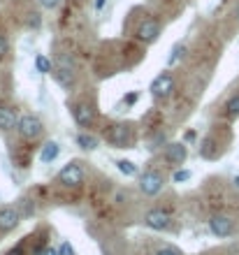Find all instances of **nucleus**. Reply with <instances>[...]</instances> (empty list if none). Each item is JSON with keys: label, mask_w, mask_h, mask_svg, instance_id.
<instances>
[{"label": "nucleus", "mask_w": 239, "mask_h": 255, "mask_svg": "<svg viewBox=\"0 0 239 255\" xmlns=\"http://www.w3.org/2000/svg\"><path fill=\"white\" fill-rule=\"evenodd\" d=\"M16 130H19L23 139H35V137L42 134V121L33 114H23L19 119V123H16Z\"/></svg>", "instance_id": "nucleus-1"}, {"label": "nucleus", "mask_w": 239, "mask_h": 255, "mask_svg": "<svg viewBox=\"0 0 239 255\" xmlns=\"http://www.w3.org/2000/svg\"><path fill=\"white\" fill-rule=\"evenodd\" d=\"M172 91H174V77L170 72L158 74V77L151 81V95L156 98V100H165V98H170Z\"/></svg>", "instance_id": "nucleus-2"}, {"label": "nucleus", "mask_w": 239, "mask_h": 255, "mask_svg": "<svg viewBox=\"0 0 239 255\" xmlns=\"http://www.w3.org/2000/svg\"><path fill=\"white\" fill-rule=\"evenodd\" d=\"M58 179L67 188H77V186L84 181V167H81V162H70V165H65V167L60 169Z\"/></svg>", "instance_id": "nucleus-3"}, {"label": "nucleus", "mask_w": 239, "mask_h": 255, "mask_svg": "<svg viewBox=\"0 0 239 255\" xmlns=\"http://www.w3.org/2000/svg\"><path fill=\"white\" fill-rule=\"evenodd\" d=\"M140 190L144 195H149V197H153V195H158L160 190H163V176L158 174V172H144V174L140 176Z\"/></svg>", "instance_id": "nucleus-4"}, {"label": "nucleus", "mask_w": 239, "mask_h": 255, "mask_svg": "<svg viewBox=\"0 0 239 255\" xmlns=\"http://www.w3.org/2000/svg\"><path fill=\"white\" fill-rule=\"evenodd\" d=\"M209 230H212L216 237H228L235 232V223H233V218H228V216L216 214L209 218Z\"/></svg>", "instance_id": "nucleus-5"}, {"label": "nucleus", "mask_w": 239, "mask_h": 255, "mask_svg": "<svg viewBox=\"0 0 239 255\" xmlns=\"http://www.w3.org/2000/svg\"><path fill=\"white\" fill-rule=\"evenodd\" d=\"M158 35H160V23L153 19H146L137 28V40L144 42V44H153V42L158 40Z\"/></svg>", "instance_id": "nucleus-6"}, {"label": "nucleus", "mask_w": 239, "mask_h": 255, "mask_svg": "<svg viewBox=\"0 0 239 255\" xmlns=\"http://www.w3.org/2000/svg\"><path fill=\"white\" fill-rule=\"evenodd\" d=\"M21 221V214L14 207H2L0 209V232H12Z\"/></svg>", "instance_id": "nucleus-7"}, {"label": "nucleus", "mask_w": 239, "mask_h": 255, "mask_svg": "<svg viewBox=\"0 0 239 255\" xmlns=\"http://www.w3.org/2000/svg\"><path fill=\"white\" fill-rule=\"evenodd\" d=\"M144 221H146V225H149L151 230H167L172 218H170V214H167V211H163V209H153V211H149V214H146Z\"/></svg>", "instance_id": "nucleus-8"}, {"label": "nucleus", "mask_w": 239, "mask_h": 255, "mask_svg": "<svg viewBox=\"0 0 239 255\" xmlns=\"http://www.w3.org/2000/svg\"><path fill=\"white\" fill-rule=\"evenodd\" d=\"M72 116H74V121L79 123V126H91V123L95 121L93 107L86 105V102H77V105H72Z\"/></svg>", "instance_id": "nucleus-9"}, {"label": "nucleus", "mask_w": 239, "mask_h": 255, "mask_svg": "<svg viewBox=\"0 0 239 255\" xmlns=\"http://www.w3.org/2000/svg\"><path fill=\"white\" fill-rule=\"evenodd\" d=\"M186 155H188V151H186V146H184L181 141H172V144H167L165 158H167L170 165H184Z\"/></svg>", "instance_id": "nucleus-10"}, {"label": "nucleus", "mask_w": 239, "mask_h": 255, "mask_svg": "<svg viewBox=\"0 0 239 255\" xmlns=\"http://www.w3.org/2000/svg\"><path fill=\"white\" fill-rule=\"evenodd\" d=\"M128 139H130V128L128 126H114L112 132H109V141L114 146H126Z\"/></svg>", "instance_id": "nucleus-11"}, {"label": "nucleus", "mask_w": 239, "mask_h": 255, "mask_svg": "<svg viewBox=\"0 0 239 255\" xmlns=\"http://www.w3.org/2000/svg\"><path fill=\"white\" fill-rule=\"evenodd\" d=\"M16 123H19V119L14 114V109L0 105V130H12V128H16Z\"/></svg>", "instance_id": "nucleus-12"}, {"label": "nucleus", "mask_w": 239, "mask_h": 255, "mask_svg": "<svg viewBox=\"0 0 239 255\" xmlns=\"http://www.w3.org/2000/svg\"><path fill=\"white\" fill-rule=\"evenodd\" d=\"M53 79L58 81L63 88H72L74 86V72L70 67H58V70H53Z\"/></svg>", "instance_id": "nucleus-13"}, {"label": "nucleus", "mask_w": 239, "mask_h": 255, "mask_svg": "<svg viewBox=\"0 0 239 255\" xmlns=\"http://www.w3.org/2000/svg\"><path fill=\"white\" fill-rule=\"evenodd\" d=\"M58 153H60L58 144H56V141H47V144L42 146V151H40V160L42 162H53Z\"/></svg>", "instance_id": "nucleus-14"}, {"label": "nucleus", "mask_w": 239, "mask_h": 255, "mask_svg": "<svg viewBox=\"0 0 239 255\" xmlns=\"http://www.w3.org/2000/svg\"><path fill=\"white\" fill-rule=\"evenodd\" d=\"M77 144H79L84 151H95V148H98V139H95L93 134H86V132L77 134Z\"/></svg>", "instance_id": "nucleus-15"}, {"label": "nucleus", "mask_w": 239, "mask_h": 255, "mask_svg": "<svg viewBox=\"0 0 239 255\" xmlns=\"http://www.w3.org/2000/svg\"><path fill=\"white\" fill-rule=\"evenodd\" d=\"M35 67H37V72L49 74V72H51V61H49L47 56L37 54V56H35Z\"/></svg>", "instance_id": "nucleus-16"}, {"label": "nucleus", "mask_w": 239, "mask_h": 255, "mask_svg": "<svg viewBox=\"0 0 239 255\" xmlns=\"http://www.w3.org/2000/svg\"><path fill=\"white\" fill-rule=\"evenodd\" d=\"M184 51H186V44H184V42H179V44H177V47L172 49L170 58H167V65H174V63H177V61L181 58V56H184Z\"/></svg>", "instance_id": "nucleus-17"}, {"label": "nucleus", "mask_w": 239, "mask_h": 255, "mask_svg": "<svg viewBox=\"0 0 239 255\" xmlns=\"http://www.w3.org/2000/svg\"><path fill=\"white\" fill-rule=\"evenodd\" d=\"M116 167H119L126 176H135V174H137V167H135L130 160H119V162H116Z\"/></svg>", "instance_id": "nucleus-18"}, {"label": "nucleus", "mask_w": 239, "mask_h": 255, "mask_svg": "<svg viewBox=\"0 0 239 255\" xmlns=\"http://www.w3.org/2000/svg\"><path fill=\"white\" fill-rule=\"evenodd\" d=\"M226 109H228V114H230V116H239V93L233 95V98L228 100Z\"/></svg>", "instance_id": "nucleus-19"}, {"label": "nucleus", "mask_w": 239, "mask_h": 255, "mask_svg": "<svg viewBox=\"0 0 239 255\" xmlns=\"http://www.w3.org/2000/svg\"><path fill=\"white\" fill-rule=\"evenodd\" d=\"M26 23H28L30 28H37V26L42 23V16H40L37 12H30V14H28V19H26Z\"/></svg>", "instance_id": "nucleus-20"}, {"label": "nucleus", "mask_w": 239, "mask_h": 255, "mask_svg": "<svg viewBox=\"0 0 239 255\" xmlns=\"http://www.w3.org/2000/svg\"><path fill=\"white\" fill-rule=\"evenodd\" d=\"M7 51H9V42H7L5 35L0 33V58H2V56H7Z\"/></svg>", "instance_id": "nucleus-21"}, {"label": "nucleus", "mask_w": 239, "mask_h": 255, "mask_svg": "<svg viewBox=\"0 0 239 255\" xmlns=\"http://www.w3.org/2000/svg\"><path fill=\"white\" fill-rule=\"evenodd\" d=\"M188 179H191V172H188V169H179V172L174 174V181H177V183L188 181Z\"/></svg>", "instance_id": "nucleus-22"}, {"label": "nucleus", "mask_w": 239, "mask_h": 255, "mask_svg": "<svg viewBox=\"0 0 239 255\" xmlns=\"http://www.w3.org/2000/svg\"><path fill=\"white\" fill-rule=\"evenodd\" d=\"M58 255H74L72 246H70L67 242H63V244H60V249H58Z\"/></svg>", "instance_id": "nucleus-23"}, {"label": "nucleus", "mask_w": 239, "mask_h": 255, "mask_svg": "<svg viewBox=\"0 0 239 255\" xmlns=\"http://www.w3.org/2000/svg\"><path fill=\"white\" fill-rule=\"evenodd\" d=\"M58 2H60V0H40V5L44 7V9H56V7H58Z\"/></svg>", "instance_id": "nucleus-24"}, {"label": "nucleus", "mask_w": 239, "mask_h": 255, "mask_svg": "<svg viewBox=\"0 0 239 255\" xmlns=\"http://www.w3.org/2000/svg\"><path fill=\"white\" fill-rule=\"evenodd\" d=\"M156 255H181V253L177 249H160Z\"/></svg>", "instance_id": "nucleus-25"}, {"label": "nucleus", "mask_w": 239, "mask_h": 255, "mask_svg": "<svg viewBox=\"0 0 239 255\" xmlns=\"http://www.w3.org/2000/svg\"><path fill=\"white\" fill-rule=\"evenodd\" d=\"M137 98H140L137 93H128L126 95V102H128V105H133V102H137Z\"/></svg>", "instance_id": "nucleus-26"}, {"label": "nucleus", "mask_w": 239, "mask_h": 255, "mask_svg": "<svg viewBox=\"0 0 239 255\" xmlns=\"http://www.w3.org/2000/svg\"><path fill=\"white\" fill-rule=\"evenodd\" d=\"M105 2H107V0H93V7H95V12H100V9L105 7Z\"/></svg>", "instance_id": "nucleus-27"}, {"label": "nucleus", "mask_w": 239, "mask_h": 255, "mask_svg": "<svg viewBox=\"0 0 239 255\" xmlns=\"http://www.w3.org/2000/svg\"><path fill=\"white\" fill-rule=\"evenodd\" d=\"M21 211H23V202H21ZM30 211H33V207H30V204H28V200H26V216L30 214Z\"/></svg>", "instance_id": "nucleus-28"}, {"label": "nucleus", "mask_w": 239, "mask_h": 255, "mask_svg": "<svg viewBox=\"0 0 239 255\" xmlns=\"http://www.w3.org/2000/svg\"><path fill=\"white\" fill-rule=\"evenodd\" d=\"M235 19H237V23H239V5L235 7Z\"/></svg>", "instance_id": "nucleus-29"}, {"label": "nucleus", "mask_w": 239, "mask_h": 255, "mask_svg": "<svg viewBox=\"0 0 239 255\" xmlns=\"http://www.w3.org/2000/svg\"><path fill=\"white\" fill-rule=\"evenodd\" d=\"M235 188L239 190V176H235Z\"/></svg>", "instance_id": "nucleus-30"}]
</instances>
